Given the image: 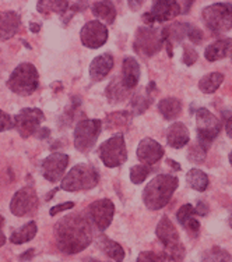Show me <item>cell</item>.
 Here are the masks:
<instances>
[{"instance_id":"6da1fadb","label":"cell","mask_w":232,"mask_h":262,"mask_svg":"<svg viewBox=\"0 0 232 262\" xmlns=\"http://www.w3.org/2000/svg\"><path fill=\"white\" fill-rule=\"evenodd\" d=\"M56 246L65 254H79L92 242V227L84 215H66L55 225Z\"/></svg>"},{"instance_id":"7a4b0ae2","label":"cell","mask_w":232,"mask_h":262,"mask_svg":"<svg viewBox=\"0 0 232 262\" xmlns=\"http://www.w3.org/2000/svg\"><path fill=\"white\" fill-rule=\"evenodd\" d=\"M179 180L173 174H157L143 190V201L151 211H160L171 201Z\"/></svg>"},{"instance_id":"3957f363","label":"cell","mask_w":232,"mask_h":262,"mask_svg":"<svg viewBox=\"0 0 232 262\" xmlns=\"http://www.w3.org/2000/svg\"><path fill=\"white\" fill-rule=\"evenodd\" d=\"M156 234L164 244V254L169 261L182 262L186 255V248L181 243V237L175 225L168 216H162L157 225Z\"/></svg>"},{"instance_id":"277c9868","label":"cell","mask_w":232,"mask_h":262,"mask_svg":"<svg viewBox=\"0 0 232 262\" xmlns=\"http://www.w3.org/2000/svg\"><path fill=\"white\" fill-rule=\"evenodd\" d=\"M100 183V173L92 165H76L62 179L61 188L65 191H86Z\"/></svg>"},{"instance_id":"5b68a950","label":"cell","mask_w":232,"mask_h":262,"mask_svg":"<svg viewBox=\"0 0 232 262\" xmlns=\"http://www.w3.org/2000/svg\"><path fill=\"white\" fill-rule=\"evenodd\" d=\"M7 86L11 92L20 96H28L38 90L40 74L34 64L21 63L15 67L7 80Z\"/></svg>"},{"instance_id":"8992f818","label":"cell","mask_w":232,"mask_h":262,"mask_svg":"<svg viewBox=\"0 0 232 262\" xmlns=\"http://www.w3.org/2000/svg\"><path fill=\"white\" fill-rule=\"evenodd\" d=\"M203 23L214 34H224L232 28V3H212L202 11Z\"/></svg>"},{"instance_id":"52a82bcc","label":"cell","mask_w":232,"mask_h":262,"mask_svg":"<svg viewBox=\"0 0 232 262\" xmlns=\"http://www.w3.org/2000/svg\"><path fill=\"white\" fill-rule=\"evenodd\" d=\"M165 43L162 28L156 27H140L137 28L133 48L134 52L144 57H151L161 51L162 45Z\"/></svg>"},{"instance_id":"ba28073f","label":"cell","mask_w":232,"mask_h":262,"mask_svg":"<svg viewBox=\"0 0 232 262\" xmlns=\"http://www.w3.org/2000/svg\"><path fill=\"white\" fill-rule=\"evenodd\" d=\"M98 157L106 167H119L127 161L126 142L123 134H116L102 142L98 148Z\"/></svg>"},{"instance_id":"9c48e42d","label":"cell","mask_w":232,"mask_h":262,"mask_svg":"<svg viewBox=\"0 0 232 262\" xmlns=\"http://www.w3.org/2000/svg\"><path fill=\"white\" fill-rule=\"evenodd\" d=\"M102 121L98 119H86L77 123L74 128V146L83 154L90 152L101 134Z\"/></svg>"},{"instance_id":"30bf717a","label":"cell","mask_w":232,"mask_h":262,"mask_svg":"<svg viewBox=\"0 0 232 262\" xmlns=\"http://www.w3.org/2000/svg\"><path fill=\"white\" fill-rule=\"evenodd\" d=\"M196 127L199 141L203 144H211L221 131V123L216 115L206 107H199L196 111Z\"/></svg>"},{"instance_id":"8fae6325","label":"cell","mask_w":232,"mask_h":262,"mask_svg":"<svg viewBox=\"0 0 232 262\" xmlns=\"http://www.w3.org/2000/svg\"><path fill=\"white\" fill-rule=\"evenodd\" d=\"M13 119L14 128L18 131V134L23 138H28L40 130L41 123L45 120V115L38 107H24Z\"/></svg>"},{"instance_id":"7c38bea8","label":"cell","mask_w":232,"mask_h":262,"mask_svg":"<svg viewBox=\"0 0 232 262\" xmlns=\"http://www.w3.org/2000/svg\"><path fill=\"white\" fill-rule=\"evenodd\" d=\"M40 205V200L36 195V191L32 187L27 186L20 188L15 192L10 202V211L15 216H24L30 215L35 211Z\"/></svg>"},{"instance_id":"4fadbf2b","label":"cell","mask_w":232,"mask_h":262,"mask_svg":"<svg viewBox=\"0 0 232 262\" xmlns=\"http://www.w3.org/2000/svg\"><path fill=\"white\" fill-rule=\"evenodd\" d=\"M113 215H115V205L108 198L94 201L88 207V216L100 232L108 229V226L112 223Z\"/></svg>"},{"instance_id":"5bb4252c","label":"cell","mask_w":232,"mask_h":262,"mask_svg":"<svg viewBox=\"0 0 232 262\" xmlns=\"http://www.w3.org/2000/svg\"><path fill=\"white\" fill-rule=\"evenodd\" d=\"M80 40L83 45L90 49H98L108 40V28L101 21L92 20L86 23L80 31Z\"/></svg>"},{"instance_id":"9a60e30c","label":"cell","mask_w":232,"mask_h":262,"mask_svg":"<svg viewBox=\"0 0 232 262\" xmlns=\"http://www.w3.org/2000/svg\"><path fill=\"white\" fill-rule=\"evenodd\" d=\"M69 165V157L62 152H55L46 157L41 163V173L48 182H59L65 174L66 167Z\"/></svg>"},{"instance_id":"2e32d148","label":"cell","mask_w":232,"mask_h":262,"mask_svg":"<svg viewBox=\"0 0 232 262\" xmlns=\"http://www.w3.org/2000/svg\"><path fill=\"white\" fill-rule=\"evenodd\" d=\"M164 154H165V151H164L161 144L150 138V137H146L139 142L136 151L137 159L142 162L143 165H148V166L156 165L157 162L161 161Z\"/></svg>"},{"instance_id":"e0dca14e","label":"cell","mask_w":232,"mask_h":262,"mask_svg":"<svg viewBox=\"0 0 232 262\" xmlns=\"http://www.w3.org/2000/svg\"><path fill=\"white\" fill-rule=\"evenodd\" d=\"M151 15L157 23H165L181 14V5L175 0H157L152 3Z\"/></svg>"},{"instance_id":"ac0fdd59","label":"cell","mask_w":232,"mask_h":262,"mask_svg":"<svg viewBox=\"0 0 232 262\" xmlns=\"http://www.w3.org/2000/svg\"><path fill=\"white\" fill-rule=\"evenodd\" d=\"M113 64H115V60H113V56L111 53H104V55L94 57V60L91 61L90 69H88L91 81L100 82V81L104 80L111 73Z\"/></svg>"},{"instance_id":"d6986e66","label":"cell","mask_w":232,"mask_h":262,"mask_svg":"<svg viewBox=\"0 0 232 262\" xmlns=\"http://www.w3.org/2000/svg\"><path fill=\"white\" fill-rule=\"evenodd\" d=\"M20 27L21 18L15 11H2L0 13V42L13 38L18 32Z\"/></svg>"},{"instance_id":"ffe728a7","label":"cell","mask_w":232,"mask_h":262,"mask_svg":"<svg viewBox=\"0 0 232 262\" xmlns=\"http://www.w3.org/2000/svg\"><path fill=\"white\" fill-rule=\"evenodd\" d=\"M121 80L123 82V85L126 86L129 91H131L133 88H136V85L139 84V80H140V66H139V61L134 57L127 56V57L123 59Z\"/></svg>"},{"instance_id":"44dd1931","label":"cell","mask_w":232,"mask_h":262,"mask_svg":"<svg viewBox=\"0 0 232 262\" xmlns=\"http://www.w3.org/2000/svg\"><path fill=\"white\" fill-rule=\"evenodd\" d=\"M195 216H196L195 207L190 205V204L182 205L177 212L178 222L186 229V232L192 237H196L200 232V222Z\"/></svg>"},{"instance_id":"7402d4cb","label":"cell","mask_w":232,"mask_h":262,"mask_svg":"<svg viewBox=\"0 0 232 262\" xmlns=\"http://www.w3.org/2000/svg\"><path fill=\"white\" fill-rule=\"evenodd\" d=\"M189 140H190V133L182 121H175L168 127L167 142L169 146L179 149L187 145Z\"/></svg>"},{"instance_id":"603a6c76","label":"cell","mask_w":232,"mask_h":262,"mask_svg":"<svg viewBox=\"0 0 232 262\" xmlns=\"http://www.w3.org/2000/svg\"><path fill=\"white\" fill-rule=\"evenodd\" d=\"M232 52V39L231 38H222V39L214 40L212 43L207 46L204 51V57L208 61L221 60L227 57Z\"/></svg>"},{"instance_id":"cb8c5ba5","label":"cell","mask_w":232,"mask_h":262,"mask_svg":"<svg viewBox=\"0 0 232 262\" xmlns=\"http://www.w3.org/2000/svg\"><path fill=\"white\" fill-rule=\"evenodd\" d=\"M96 244L100 246L102 251L105 252L106 255L112 258L115 262H123L125 258V250L122 247L121 244H118L116 242L111 240L109 237L105 234H100L96 237Z\"/></svg>"},{"instance_id":"d4e9b609","label":"cell","mask_w":232,"mask_h":262,"mask_svg":"<svg viewBox=\"0 0 232 262\" xmlns=\"http://www.w3.org/2000/svg\"><path fill=\"white\" fill-rule=\"evenodd\" d=\"M129 92L130 91L123 85L121 77H116L106 86L105 95L111 103H119V102H123L126 99L127 96H129Z\"/></svg>"},{"instance_id":"484cf974","label":"cell","mask_w":232,"mask_h":262,"mask_svg":"<svg viewBox=\"0 0 232 262\" xmlns=\"http://www.w3.org/2000/svg\"><path fill=\"white\" fill-rule=\"evenodd\" d=\"M91 10L96 18L102 20L105 24H113L116 20V7L112 2H95Z\"/></svg>"},{"instance_id":"4316f807","label":"cell","mask_w":232,"mask_h":262,"mask_svg":"<svg viewBox=\"0 0 232 262\" xmlns=\"http://www.w3.org/2000/svg\"><path fill=\"white\" fill-rule=\"evenodd\" d=\"M158 112L165 120H173L181 115L182 102L177 98H165L158 103Z\"/></svg>"},{"instance_id":"83f0119b","label":"cell","mask_w":232,"mask_h":262,"mask_svg":"<svg viewBox=\"0 0 232 262\" xmlns=\"http://www.w3.org/2000/svg\"><path fill=\"white\" fill-rule=\"evenodd\" d=\"M70 3L69 2H57V0H51V2H38L36 5V10L40 11L41 14L49 17L51 13H56L59 15H66V11H69Z\"/></svg>"},{"instance_id":"f1b7e54d","label":"cell","mask_w":232,"mask_h":262,"mask_svg":"<svg viewBox=\"0 0 232 262\" xmlns=\"http://www.w3.org/2000/svg\"><path fill=\"white\" fill-rule=\"evenodd\" d=\"M222 82H224V74L218 71H212L199 81V90L203 94H214L221 86Z\"/></svg>"},{"instance_id":"f546056e","label":"cell","mask_w":232,"mask_h":262,"mask_svg":"<svg viewBox=\"0 0 232 262\" xmlns=\"http://www.w3.org/2000/svg\"><path fill=\"white\" fill-rule=\"evenodd\" d=\"M36 232H38L36 223L34 221H31V222L26 223L24 226H21L18 230H15L11 234L10 242L13 244H24V243L31 242L36 236Z\"/></svg>"},{"instance_id":"4dcf8cb0","label":"cell","mask_w":232,"mask_h":262,"mask_svg":"<svg viewBox=\"0 0 232 262\" xmlns=\"http://www.w3.org/2000/svg\"><path fill=\"white\" fill-rule=\"evenodd\" d=\"M186 182L190 188L199 192L206 191L208 187V176L200 169H190L186 174Z\"/></svg>"},{"instance_id":"1f68e13d","label":"cell","mask_w":232,"mask_h":262,"mask_svg":"<svg viewBox=\"0 0 232 262\" xmlns=\"http://www.w3.org/2000/svg\"><path fill=\"white\" fill-rule=\"evenodd\" d=\"M129 124H130V113L126 111L109 113L105 119V127L108 128V130L127 128Z\"/></svg>"},{"instance_id":"d6a6232c","label":"cell","mask_w":232,"mask_h":262,"mask_svg":"<svg viewBox=\"0 0 232 262\" xmlns=\"http://www.w3.org/2000/svg\"><path fill=\"white\" fill-rule=\"evenodd\" d=\"M151 82H150V85L147 88V94L144 92H136L134 95H133V99H131V107H133V112H134V115H142L146 112V109L150 106V103L152 102L151 95Z\"/></svg>"},{"instance_id":"836d02e7","label":"cell","mask_w":232,"mask_h":262,"mask_svg":"<svg viewBox=\"0 0 232 262\" xmlns=\"http://www.w3.org/2000/svg\"><path fill=\"white\" fill-rule=\"evenodd\" d=\"M202 262H232V257L227 250L214 246L203 254Z\"/></svg>"},{"instance_id":"e575fe53","label":"cell","mask_w":232,"mask_h":262,"mask_svg":"<svg viewBox=\"0 0 232 262\" xmlns=\"http://www.w3.org/2000/svg\"><path fill=\"white\" fill-rule=\"evenodd\" d=\"M207 146L206 144L197 141L189 148V154H187V159L193 163H204L207 158Z\"/></svg>"},{"instance_id":"d590c367","label":"cell","mask_w":232,"mask_h":262,"mask_svg":"<svg viewBox=\"0 0 232 262\" xmlns=\"http://www.w3.org/2000/svg\"><path fill=\"white\" fill-rule=\"evenodd\" d=\"M151 166L148 165H136L130 167V180L133 184H142L147 179V176L151 173Z\"/></svg>"},{"instance_id":"8d00e7d4","label":"cell","mask_w":232,"mask_h":262,"mask_svg":"<svg viewBox=\"0 0 232 262\" xmlns=\"http://www.w3.org/2000/svg\"><path fill=\"white\" fill-rule=\"evenodd\" d=\"M169 259L165 254H158L154 251H143L139 254L137 262H168Z\"/></svg>"},{"instance_id":"74e56055","label":"cell","mask_w":232,"mask_h":262,"mask_svg":"<svg viewBox=\"0 0 232 262\" xmlns=\"http://www.w3.org/2000/svg\"><path fill=\"white\" fill-rule=\"evenodd\" d=\"M183 56H182V61L185 63L186 66H192L197 61V52L193 49L192 46L185 43L183 45Z\"/></svg>"},{"instance_id":"f35d334b","label":"cell","mask_w":232,"mask_h":262,"mask_svg":"<svg viewBox=\"0 0 232 262\" xmlns=\"http://www.w3.org/2000/svg\"><path fill=\"white\" fill-rule=\"evenodd\" d=\"M11 128H14V119L9 113L0 109V133L11 130Z\"/></svg>"},{"instance_id":"ab89813d","label":"cell","mask_w":232,"mask_h":262,"mask_svg":"<svg viewBox=\"0 0 232 262\" xmlns=\"http://www.w3.org/2000/svg\"><path fill=\"white\" fill-rule=\"evenodd\" d=\"M187 38L192 40V43H202L203 40V31L200 28H197L195 26H190L189 24V28H187Z\"/></svg>"},{"instance_id":"60d3db41","label":"cell","mask_w":232,"mask_h":262,"mask_svg":"<svg viewBox=\"0 0 232 262\" xmlns=\"http://www.w3.org/2000/svg\"><path fill=\"white\" fill-rule=\"evenodd\" d=\"M74 207V202H63V204H59V205H55V207L51 208V216H56L59 212L67 211V209H71V208Z\"/></svg>"},{"instance_id":"b9f144b4","label":"cell","mask_w":232,"mask_h":262,"mask_svg":"<svg viewBox=\"0 0 232 262\" xmlns=\"http://www.w3.org/2000/svg\"><path fill=\"white\" fill-rule=\"evenodd\" d=\"M195 212L199 216H206L207 213H208V205L204 201H197L196 207H195Z\"/></svg>"},{"instance_id":"7bdbcfd3","label":"cell","mask_w":232,"mask_h":262,"mask_svg":"<svg viewBox=\"0 0 232 262\" xmlns=\"http://www.w3.org/2000/svg\"><path fill=\"white\" fill-rule=\"evenodd\" d=\"M225 131H227V134L232 138V116L228 117V120L225 121Z\"/></svg>"},{"instance_id":"ee69618b","label":"cell","mask_w":232,"mask_h":262,"mask_svg":"<svg viewBox=\"0 0 232 262\" xmlns=\"http://www.w3.org/2000/svg\"><path fill=\"white\" fill-rule=\"evenodd\" d=\"M30 28L32 32H40L41 24H36V23H30Z\"/></svg>"},{"instance_id":"f6af8a7d","label":"cell","mask_w":232,"mask_h":262,"mask_svg":"<svg viewBox=\"0 0 232 262\" xmlns=\"http://www.w3.org/2000/svg\"><path fill=\"white\" fill-rule=\"evenodd\" d=\"M167 162H168V165H169L171 167H173L175 170H181V166H179V165H178L175 161H172V159H168Z\"/></svg>"},{"instance_id":"bcb514c9","label":"cell","mask_w":232,"mask_h":262,"mask_svg":"<svg viewBox=\"0 0 232 262\" xmlns=\"http://www.w3.org/2000/svg\"><path fill=\"white\" fill-rule=\"evenodd\" d=\"M6 243V236L5 233L2 232V227H0V247H3Z\"/></svg>"},{"instance_id":"7dc6e473","label":"cell","mask_w":232,"mask_h":262,"mask_svg":"<svg viewBox=\"0 0 232 262\" xmlns=\"http://www.w3.org/2000/svg\"><path fill=\"white\" fill-rule=\"evenodd\" d=\"M31 255H34V250H32V248H31V250H28V254H24V255H21V259H28V258H31Z\"/></svg>"},{"instance_id":"c3c4849f","label":"cell","mask_w":232,"mask_h":262,"mask_svg":"<svg viewBox=\"0 0 232 262\" xmlns=\"http://www.w3.org/2000/svg\"><path fill=\"white\" fill-rule=\"evenodd\" d=\"M3 223H5V217L0 215V227L3 226Z\"/></svg>"},{"instance_id":"681fc988","label":"cell","mask_w":232,"mask_h":262,"mask_svg":"<svg viewBox=\"0 0 232 262\" xmlns=\"http://www.w3.org/2000/svg\"><path fill=\"white\" fill-rule=\"evenodd\" d=\"M86 262H102V261H96V259H87Z\"/></svg>"},{"instance_id":"f907efd6","label":"cell","mask_w":232,"mask_h":262,"mask_svg":"<svg viewBox=\"0 0 232 262\" xmlns=\"http://www.w3.org/2000/svg\"><path fill=\"white\" fill-rule=\"evenodd\" d=\"M229 163H231V166H232V151L231 154H229Z\"/></svg>"},{"instance_id":"816d5d0a","label":"cell","mask_w":232,"mask_h":262,"mask_svg":"<svg viewBox=\"0 0 232 262\" xmlns=\"http://www.w3.org/2000/svg\"><path fill=\"white\" fill-rule=\"evenodd\" d=\"M229 227H231V229H232V216L229 217Z\"/></svg>"}]
</instances>
